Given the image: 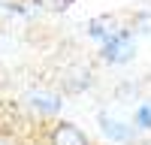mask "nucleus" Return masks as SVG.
Instances as JSON below:
<instances>
[{
    "instance_id": "f257e3e1",
    "label": "nucleus",
    "mask_w": 151,
    "mask_h": 145,
    "mask_svg": "<svg viewBox=\"0 0 151 145\" xmlns=\"http://www.w3.org/2000/svg\"><path fill=\"white\" fill-rule=\"evenodd\" d=\"M48 145H91L88 133L82 127H76L73 121H58L48 130Z\"/></svg>"
},
{
    "instance_id": "f03ea898",
    "label": "nucleus",
    "mask_w": 151,
    "mask_h": 145,
    "mask_svg": "<svg viewBox=\"0 0 151 145\" xmlns=\"http://www.w3.org/2000/svg\"><path fill=\"white\" fill-rule=\"evenodd\" d=\"M133 55V36L130 30H121L115 39H109L103 45V60H112V64H124V60H130Z\"/></svg>"
},
{
    "instance_id": "7ed1b4c3",
    "label": "nucleus",
    "mask_w": 151,
    "mask_h": 145,
    "mask_svg": "<svg viewBox=\"0 0 151 145\" xmlns=\"http://www.w3.org/2000/svg\"><path fill=\"white\" fill-rule=\"evenodd\" d=\"M124 27L118 24V18H112V15H100V18H91L88 21V36L91 39H97V42H109V39H115V36L121 33Z\"/></svg>"
},
{
    "instance_id": "20e7f679",
    "label": "nucleus",
    "mask_w": 151,
    "mask_h": 145,
    "mask_svg": "<svg viewBox=\"0 0 151 145\" xmlns=\"http://www.w3.org/2000/svg\"><path fill=\"white\" fill-rule=\"evenodd\" d=\"M100 124H103V133L106 136H112V139H130V127H124L121 121H112L109 115H100Z\"/></svg>"
},
{
    "instance_id": "39448f33",
    "label": "nucleus",
    "mask_w": 151,
    "mask_h": 145,
    "mask_svg": "<svg viewBox=\"0 0 151 145\" xmlns=\"http://www.w3.org/2000/svg\"><path fill=\"white\" fill-rule=\"evenodd\" d=\"M30 103L36 109H42V112H58L60 109V100L55 94H30Z\"/></svg>"
},
{
    "instance_id": "423d86ee",
    "label": "nucleus",
    "mask_w": 151,
    "mask_h": 145,
    "mask_svg": "<svg viewBox=\"0 0 151 145\" xmlns=\"http://www.w3.org/2000/svg\"><path fill=\"white\" fill-rule=\"evenodd\" d=\"M136 127H142V130H151V103H142L139 109H136Z\"/></svg>"
},
{
    "instance_id": "0eeeda50",
    "label": "nucleus",
    "mask_w": 151,
    "mask_h": 145,
    "mask_svg": "<svg viewBox=\"0 0 151 145\" xmlns=\"http://www.w3.org/2000/svg\"><path fill=\"white\" fill-rule=\"evenodd\" d=\"M33 3L42 6V9H48V12H64V9H70L73 0H33Z\"/></svg>"
}]
</instances>
